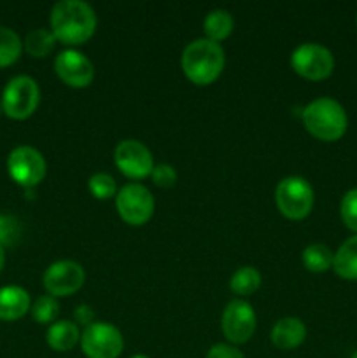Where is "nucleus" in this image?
<instances>
[{
    "label": "nucleus",
    "instance_id": "39448f33",
    "mask_svg": "<svg viewBox=\"0 0 357 358\" xmlns=\"http://www.w3.org/2000/svg\"><path fill=\"white\" fill-rule=\"evenodd\" d=\"M314 189L303 177H286L275 189V203L284 217L290 220H303L314 208Z\"/></svg>",
    "mask_w": 357,
    "mask_h": 358
},
{
    "label": "nucleus",
    "instance_id": "2f4dec72",
    "mask_svg": "<svg viewBox=\"0 0 357 358\" xmlns=\"http://www.w3.org/2000/svg\"><path fill=\"white\" fill-rule=\"evenodd\" d=\"M350 358H357V350H356V352H354V355L350 357Z\"/></svg>",
    "mask_w": 357,
    "mask_h": 358
},
{
    "label": "nucleus",
    "instance_id": "7ed1b4c3",
    "mask_svg": "<svg viewBox=\"0 0 357 358\" xmlns=\"http://www.w3.org/2000/svg\"><path fill=\"white\" fill-rule=\"evenodd\" d=\"M304 129L314 138L322 142H336L342 138L349 128V117L342 103L329 96L310 101L303 110Z\"/></svg>",
    "mask_w": 357,
    "mask_h": 358
},
{
    "label": "nucleus",
    "instance_id": "2eb2a0df",
    "mask_svg": "<svg viewBox=\"0 0 357 358\" xmlns=\"http://www.w3.org/2000/svg\"><path fill=\"white\" fill-rule=\"evenodd\" d=\"M30 294L18 285L0 287V320L16 322L30 311Z\"/></svg>",
    "mask_w": 357,
    "mask_h": 358
},
{
    "label": "nucleus",
    "instance_id": "f8f14e48",
    "mask_svg": "<svg viewBox=\"0 0 357 358\" xmlns=\"http://www.w3.org/2000/svg\"><path fill=\"white\" fill-rule=\"evenodd\" d=\"M86 282L84 268L76 261L52 262L44 273V289L52 297L74 296Z\"/></svg>",
    "mask_w": 357,
    "mask_h": 358
},
{
    "label": "nucleus",
    "instance_id": "0eeeda50",
    "mask_svg": "<svg viewBox=\"0 0 357 358\" xmlns=\"http://www.w3.org/2000/svg\"><path fill=\"white\" fill-rule=\"evenodd\" d=\"M115 208L128 226H144L154 213V198L142 184H126L115 194Z\"/></svg>",
    "mask_w": 357,
    "mask_h": 358
},
{
    "label": "nucleus",
    "instance_id": "9b49d317",
    "mask_svg": "<svg viewBox=\"0 0 357 358\" xmlns=\"http://www.w3.org/2000/svg\"><path fill=\"white\" fill-rule=\"evenodd\" d=\"M114 163L125 177L132 180L147 178L154 170L150 150L139 140H122L114 150Z\"/></svg>",
    "mask_w": 357,
    "mask_h": 358
},
{
    "label": "nucleus",
    "instance_id": "6e6552de",
    "mask_svg": "<svg viewBox=\"0 0 357 358\" xmlns=\"http://www.w3.org/2000/svg\"><path fill=\"white\" fill-rule=\"evenodd\" d=\"M80 348L88 358H118L125 348V339L115 325L94 322L80 334Z\"/></svg>",
    "mask_w": 357,
    "mask_h": 358
},
{
    "label": "nucleus",
    "instance_id": "bb28decb",
    "mask_svg": "<svg viewBox=\"0 0 357 358\" xmlns=\"http://www.w3.org/2000/svg\"><path fill=\"white\" fill-rule=\"evenodd\" d=\"M150 177H153L154 185H158V187L161 189H170L174 187L175 182H177V171L174 170L172 164L161 163L158 164V166H154Z\"/></svg>",
    "mask_w": 357,
    "mask_h": 358
},
{
    "label": "nucleus",
    "instance_id": "c756f323",
    "mask_svg": "<svg viewBox=\"0 0 357 358\" xmlns=\"http://www.w3.org/2000/svg\"><path fill=\"white\" fill-rule=\"evenodd\" d=\"M4 266H6V248L0 245V273H2Z\"/></svg>",
    "mask_w": 357,
    "mask_h": 358
},
{
    "label": "nucleus",
    "instance_id": "a878e982",
    "mask_svg": "<svg viewBox=\"0 0 357 358\" xmlns=\"http://www.w3.org/2000/svg\"><path fill=\"white\" fill-rule=\"evenodd\" d=\"M21 236V226L14 217L0 213V245H14Z\"/></svg>",
    "mask_w": 357,
    "mask_h": 358
},
{
    "label": "nucleus",
    "instance_id": "f257e3e1",
    "mask_svg": "<svg viewBox=\"0 0 357 358\" xmlns=\"http://www.w3.org/2000/svg\"><path fill=\"white\" fill-rule=\"evenodd\" d=\"M97 13L83 0H62L49 14L51 31L65 45L86 44L97 31Z\"/></svg>",
    "mask_w": 357,
    "mask_h": 358
},
{
    "label": "nucleus",
    "instance_id": "412c9836",
    "mask_svg": "<svg viewBox=\"0 0 357 358\" xmlns=\"http://www.w3.org/2000/svg\"><path fill=\"white\" fill-rule=\"evenodd\" d=\"M56 38L52 35L51 30H46V28H37V30H31L27 35L23 42V48L31 58H46L52 52L56 45Z\"/></svg>",
    "mask_w": 357,
    "mask_h": 358
},
{
    "label": "nucleus",
    "instance_id": "423d86ee",
    "mask_svg": "<svg viewBox=\"0 0 357 358\" xmlns=\"http://www.w3.org/2000/svg\"><path fill=\"white\" fill-rule=\"evenodd\" d=\"M290 66L303 79L324 80L335 70V56L324 45L304 42L290 55Z\"/></svg>",
    "mask_w": 357,
    "mask_h": 358
},
{
    "label": "nucleus",
    "instance_id": "6ab92c4d",
    "mask_svg": "<svg viewBox=\"0 0 357 358\" xmlns=\"http://www.w3.org/2000/svg\"><path fill=\"white\" fill-rule=\"evenodd\" d=\"M301 261L303 266L312 273H324L332 268V261H335V254L331 248L324 243H314L308 245L301 254Z\"/></svg>",
    "mask_w": 357,
    "mask_h": 358
},
{
    "label": "nucleus",
    "instance_id": "dca6fc26",
    "mask_svg": "<svg viewBox=\"0 0 357 358\" xmlns=\"http://www.w3.org/2000/svg\"><path fill=\"white\" fill-rule=\"evenodd\" d=\"M46 341H48L49 348L55 352H70L72 348H76L77 343H80L79 325L76 322L66 320L55 322L49 325L48 332H46Z\"/></svg>",
    "mask_w": 357,
    "mask_h": 358
},
{
    "label": "nucleus",
    "instance_id": "393cba45",
    "mask_svg": "<svg viewBox=\"0 0 357 358\" xmlns=\"http://www.w3.org/2000/svg\"><path fill=\"white\" fill-rule=\"evenodd\" d=\"M340 215L350 231L357 233V187L345 192L340 203Z\"/></svg>",
    "mask_w": 357,
    "mask_h": 358
},
{
    "label": "nucleus",
    "instance_id": "f03ea898",
    "mask_svg": "<svg viewBox=\"0 0 357 358\" xmlns=\"http://www.w3.org/2000/svg\"><path fill=\"white\" fill-rule=\"evenodd\" d=\"M224 63V49L206 37L189 42L181 58L184 76L196 86H209L216 83L223 73Z\"/></svg>",
    "mask_w": 357,
    "mask_h": 358
},
{
    "label": "nucleus",
    "instance_id": "cd10ccee",
    "mask_svg": "<svg viewBox=\"0 0 357 358\" xmlns=\"http://www.w3.org/2000/svg\"><path fill=\"white\" fill-rule=\"evenodd\" d=\"M206 358H245L244 353L234 345H226V343H217L206 352Z\"/></svg>",
    "mask_w": 357,
    "mask_h": 358
},
{
    "label": "nucleus",
    "instance_id": "a211bd4d",
    "mask_svg": "<svg viewBox=\"0 0 357 358\" xmlns=\"http://www.w3.org/2000/svg\"><path fill=\"white\" fill-rule=\"evenodd\" d=\"M233 28L234 20L231 13H227L226 9L210 10L205 16V21H203V30H205L206 38L217 42V44L230 37Z\"/></svg>",
    "mask_w": 357,
    "mask_h": 358
},
{
    "label": "nucleus",
    "instance_id": "20e7f679",
    "mask_svg": "<svg viewBox=\"0 0 357 358\" xmlns=\"http://www.w3.org/2000/svg\"><path fill=\"white\" fill-rule=\"evenodd\" d=\"M41 103V90L37 80L30 76H16L2 91V112L10 119L24 121L37 110Z\"/></svg>",
    "mask_w": 357,
    "mask_h": 358
},
{
    "label": "nucleus",
    "instance_id": "b1692460",
    "mask_svg": "<svg viewBox=\"0 0 357 358\" xmlns=\"http://www.w3.org/2000/svg\"><path fill=\"white\" fill-rule=\"evenodd\" d=\"M88 187H90V192L93 198L102 199H111L118 194V185H115V180L112 175L108 173H94L90 177V182H88Z\"/></svg>",
    "mask_w": 357,
    "mask_h": 358
},
{
    "label": "nucleus",
    "instance_id": "f3484780",
    "mask_svg": "<svg viewBox=\"0 0 357 358\" xmlns=\"http://www.w3.org/2000/svg\"><path fill=\"white\" fill-rule=\"evenodd\" d=\"M332 269L336 275L349 282H357V234L340 245L335 252Z\"/></svg>",
    "mask_w": 357,
    "mask_h": 358
},
{
    "label": "nucleus",
    "instance_id": "5701e85b",
    "mask_svg": "<svg viewBox=\"0 0 357 358\" xmlns=\"http://www.w3.org/2000/svg\"><path fill=\"white\" fill-rule=\"evenodd\" d=\"M30 311H31V317H34V320L37 322V324L51 325L55 324L56 318H58L59 304L58 301H56V297L49 296L48 294V296L38 297V299L31 304Z\"/></svg>",
    "mask_w": 357,
    "mask_h": 358
},
{
    "label": "nucleus",
    "instance_id": "ddd939ff",
    "mask_svg": "<svg viewBox=\"0 0 357 358\" xmlns=\"http://www.w3.org/2000/svg\"><path fill=\"white\" fill-rule=\"evenodd\" d=\"M56 76L66 86L83 90L88 87L94 79V66L91 59L76 49H65L55 59Z\"/></svg>",
    "mask_w": 357,
    "mask_h": 358
},
{
    "label": "nucleus",
    "instance_id": "1a4fd4ad",
    "mask_svg": "<svg viewBox=\"0 0 357 358\" xmlns=\"http://www.w3.org/2000/svg\"><path fill=\"white\" fill-rule=\"evenodd\" d=\"M46 159L35 147L20 145L7 156V171L18 185L31 189L46 177Z\"/></svg>",
    "mask_w": 357,
    "mask_h": 358
},
{
    "label": "nucleus",
    "instance_id": "c85d7f7f",
    "mask_svg": "<svg viewBox=\"0 0 357 358\" xmlns=\"http://www.w3.org/2000/svg\"><path fill=\"white\" fill-rule=\"evenodd\" d=\"M74 320H76L77 325L90 327L91 324H94V311L88 304H79L74 311Z\"/></svg>",
    "mask_w": 357,
    "mask_h": 358
},
{
    "label": "nucleus",
    "instance_id": "9d476101",
    "mask_svg": "<svg viewBox=\"0 0 357 358\" xmlns=\"http://www.w3.org/2000/svg\"><path fill=\"white\" fill-rule=\"evenodd\" d=\"M258 318L255 311L247 301L234 299L224 308L220 318V329L231 345H244L254 336Z\"/></svg>",
    "mask_w": 357,
    "mask_h": 358
},
{
    "label": "nucleus",
    "instance_id": "72a5a7b5",
    "mask_svg": "<svg viewBox=\"0 0 357 358\" xmlns=\"http://www.w3.org/2000/svg\"><path fill=\"white\" fill-rule=\"evenodd\" d=\"M356 21H357V17H356Z\"/></svg>",
    "mask_w": 357,
    "mask_h": 358
},
{
    "label": "nucleus",
    "instance_id": "473e14b6",
    "mask_svg": "<svg viewBox=\"0 0 357 358\" xmlns=\"http://www.w3.org/2000/svg\"><path fill=\"white\" fill-rule=\"evenodd\" d=\"M0 114H2V105H0Z\"/></svg>",
    "mask_w": 357,
    "mask_h": 358
},
{
    "label": "nucleus",
    "instance_id": "4468645a",
    "mask_svg": "<svg viewBox=\"0 0 357 358\" xmlns=\"http://www.w3.org/2000/svg\"><path fill=\"white\" fill-rule=\"evenodd\" d=\"M270 339H272V345L275 348L284 350V352L296 350L307 339V327H304V324L300 318L286 317L273 325Z\"/></svg>",
    "mask_w": 357,
    "mask_h": 358
},
{
    "label": "nucleus",
    "instance_id": "4be33fe9",
    "mask_svg": "<svg viewBox=\"0 0 357 358\" xmlns=\"http://www.w3.org/2000/svg\"><path fill=\"white\" fill-rule=\"evenodd\" d=\"M23 52V42L13 28L0 27V69L14 65Z\"/></svg>",
    "mask_w": 357,
    "mask_h": 358
},
{
    "label": "nucleus",
    "instance_id": "7c9ffc66",
    "mask_svg": "<svg viewBox=\"0 0 357 358\" xmlns=\"http://www.w3.org/2000/svg\"><path fill=\"white\" fill-rule=\"evenodd\" d=\"M132 358H149L147 355H133Z\"/></svg>",
    "mask_w": 357,
    "mask_h": 358
},
{
    "label": "nucleus",
    "instance_id": "aec40b11",
    "mask_svg": "<svg viewBox=\"0 0 357 358\" xmlns=\"http://www.w3.org/2000/svg\"><path fill=\"white\" fill-rule=\"evenodd\" d=\"M261 287V273L252 266L237 269L230 280L231 292L240 297H248Z\"/></svg>",
    "mask_w": 357,
    "mask_h": 358
}]
</instances>
